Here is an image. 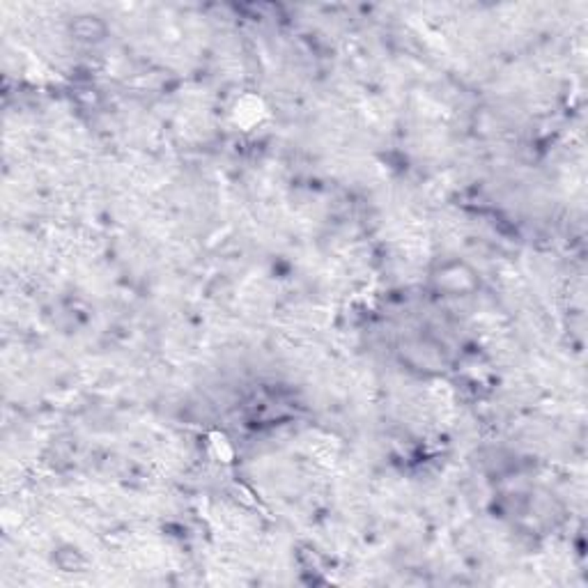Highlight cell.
I'll return each mask as SVG.
<instances>
[{"mask_svg":"<svg viewBox=\"0 0 588 588\" xmlns=\"http://www.w3.org/2000/svg\"><path fill=\"white\" fill-rule=\"evenodd\" d=\"M72 30L76 32L78 39H101L104 35V23L96 16H78V21H74Z\"/></svg>","mask_w":588,"mask_h":588,"instance_id":"cell-1","label":"cell"}]
</instances>
